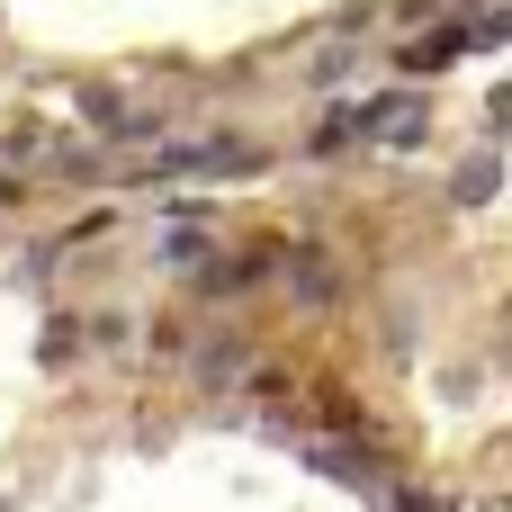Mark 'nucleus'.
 Segmentation results:
<instances>
[{
	"mask_svg": "<svg viewBox=\"0 0 512 512\" xmlns=\"http://www.w3.org/2000/svg\"><path fill=\"white\" fill-rule=\"evenodd\" d=\"M279 279H288V288H297L306 306H333V297H342V279H333V270L315 261V243H297V252H279Z\"/></svg>",
	"mask_w": 512,
	"mask_h": 512,
	"instance_id": "2",
	"label": "nucleus"
},
{
	"mask_svg": "<svg viewBox=\"0 0 512 512\" xmlns=\"http://www.w3.org/2000/svg\"><path fill=\"white\" fill-rule=\"evenodd\" d=\"M495 180H504V153L486 144V153H477V162L450 180V198H459V207H486V198H495Z\"/></svg>",
	"mask_w": 512,
	"mask_h": 512,
	"instance_id": "4",
	"label": "nucleus"
},
{
	"mask_svg": "<svg viewBox=\"0 0 512 512\" xmlns=\"http://www.w3.org/2000/svg\"><path fill=\"white\" fill-rule=\"evenodd\" d=\"M468 45H477V36H468V27H441V36H432V45H405V72H450V63H459V54H468Z\"/></svg>",
	"mask_w": 512,
	"mask_h": 512,
	"instance_id": "3",
	"label": "nucleus"
},
{
	"mask_svg": "<svg viewBox=\"0 0 512 512\" xmlns=\"http://www.w3.org/2000/svg\"><path fill=\"white\" fill-rule=\"evenodd\" d=\"M189 171H207V180H252V171H270V153L243 144V135H234V144H180V153H153V162H144V189H153V180H189Z\"/></svg>",
	"mask_w": 512,
	"mask_h": 512,
	"instance_id": "1",
	"label": "nucleus"
},
{
	"mask_svg": "<svg viewBox=\"0 0 512 512\" xmlns=\"http://www.w3.org/2000/svg\"><path fill=\"white\" fill-rule=\"evenodd\" d=\"M243 369H252V351H243V342H207V351H198V378H207V387H234Z\"/></svg>",
	"mask_w": 512,
	"mask_h": 512,
	"instance_id": "5",
	"label": "nucleus"
},
{
	"mask_svg": "<svg viewBox=\"0 0 512 512\" xmlns=\"http://www.w3.org/2000/svg\"><path fill=\"white\" fill-rule=\"evenodd\" d=\"M512 126V90H495V99H486V135H504Z\"/></svg>",
	"mask_w": 512,
	"mask_h": 512,
	"instance_id": "6",
	"label": "nucleus"
}]
</instances>
